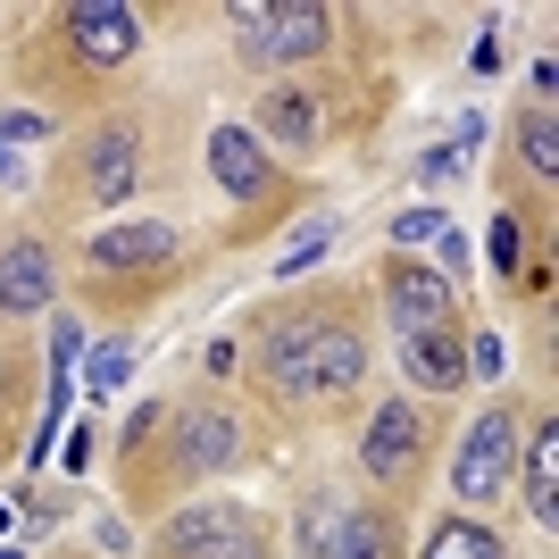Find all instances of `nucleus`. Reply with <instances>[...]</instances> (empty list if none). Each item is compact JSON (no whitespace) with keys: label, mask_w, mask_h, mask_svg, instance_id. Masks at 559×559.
<instances>
[{"label":"nucleus","mask_w":559,"mask_h":559,"mask_svg":"<svg viewBox=\"0 0 559 559\" xmlns=\"http://www.w3.org/2000/svg\"><path fill=\"white\" fill-rule=\"evenodd\" d=\"M226 17H234V50L251 68H293V59H318L334 43V9H318V0H242Z\"/></svg>","instance_id":"f257e3e1"},{"label":"nucleus","mask_w":559,"mask_h":559,"mask_svg":"<svg viewBox=\"0 0 559 559\" xmlns=\"http://www.w3.org/2000/svg\"><path fill=\"white\" fill-rule=\"evenodd\" d=\"M151 559H267V526L242 501H192L185 518H167Z\"/></svg>","instance_id":"f03ea898"},{"label":"nucleus","mask_w":559,"mask_h":559,"mask_svg":"<svg viewBox=\"0 0 559 559\" xmlns=\"http://www.w3.org/2000/svg\"><path fill=\"white\" fill-rule=\"evenodd\" d=\"M426 443H435V426H426L418 401H376L368 435H359V467H368V485H384L401 501V492L418 485V467H426Z\"/></svg>","instance_id":"7ed1b4c3"},{"label":"nucleus","mask_w":559,"mask_h":559,"mask_svg":"<svg viewBox=\"0 0 559 559\" xmlns=\"http://www.w3.org/2000/svg\"><path fill=\"white\" fill-rule=\"evenodd\" d=\"M384 318H393L401 343H409V334H435V326H460V284H451L443 267L409 259V251H384Z\"/></svg>","instance_id":"20e7f679"},{"label":"nucleus","mask_w":559,"mask_h":559,"mask_svg":"<svg viewBox=\"0 0 559 559\" xmlns=\"http://www.w3.org/2000/svg\"><path fill=\"white\" fill-rule=\"evenodd\" d=\"M59 43H68V59H84V68H126L142 50V17L126 0H68V9H59Z\"/></svg>","instance_id":"39448f33"},{"label":"nucleus","mask_w":559,"mask_h":559,"mask_svg":"<svg viewBox=\"0 0 559 559\" xmlns=\"http://www.w3.org/2000/svg\"><path fill=\"white\" fill-rule=\"evenodd\" d=\"M518 467V409H485V418L460 435V460H451V492L460 501H492Z\"/></svg>","instance_id":"423d86ee"},{"label":"nucleus","mask_w":559,"mask_h":559,"mask_svg":"<svg viewBox=\"0 0 559 559\" xmlns=\"http://www.w3.org/2000/svg\"><path fill=\"white\" fill-rule=\"evenodd\" d=\"M318 326L326 309H284L259 326V384L276 401H309V350H318Z\"/></svg>","instance_id":"0eeeda50"},{"label":"nucleus","mask_w":559,"mask_h":559,"mask_svg":"<svg viewBox=\"0 0 559 559\" xmlns=\"http://www.w3.org/2000/svg\"><path fill=\"white\" fill-rule=\"evenodd\" d=\"M142 176V134L126 126V117H109V126H93L84 134V151H75V201H126Z\"/></svg>","instance_id":"6e6552de"},{"label":"nucleus","mask_w":559,"mask_h":559,"mask_svg":"<svg viewBox=\"0 0 559 559\" xmlns=\"http://www.w3.org/2000/svg\"><path fill=\"white\" fill-rule=\"evenodd\" d=\"M242 460V418L226 409H185L176 418V476H217Z\"/></svg>","instance_id":"1a4fd4ad"},{"label":"nucleus","mask_w":559,"mask_h":559,"mask_svg":"<svg viewBox=\"0 0 559 559\" xmlns=\"http://www.w3.org/2000/svg\"><path fill=\"white\" fill-rule=\"evenodd\" d=\"M359 376H368L359 326H350V318H326V326H318V350H309V393L343 401V393H359Z\"/></svg>","instance_id":"9d476101"},{"label":"nucleus","mask_w":559,"mask_h":559,"mask_svg":"<svg viewBox=\"0 0 559 559\" xmlns=\"http://www.w3.org/2000/svg\"><path fill=\"white\" fill-rule=\"evenodd\" d=\"M43 301H50V251L34 234H9V242H0V309H9V318H34Z\"/></svg>","instance_id":"9b49d317"},{"label":"nucleus","mask_w":559,"mask_h":559,"mask_svg":"<svg viewBox=\"0 0 559 559\" xmlns=\"http://www.w3.org/2000/svg\"><path fill=\"white\" fill-rule=\"evenodd\" d=\"M326 559H401V510H384V501H343Z\"/></svg>","instance_id":"f8f14e48"},{"label":"nucleus","mask_w":559,"mask_h":559,"mask_svg":"<svg viewBox=\"0 0 559 559\" xmlns=\"http://www.w3.org/2000/svg\"><path fill=\"white\" fill-rule=\"evenodd\" d=\"M251 134L284 142V151H309V142L326 134V109H318V93H301V84H276V93H259V126Z\"/></svg>","instance_id":"ddd939ff"},{"label":"nucleus","mask_w":559,"mask_h":559,"mask_svg":"<svg viewBox=\"0 0 559 559\" xmlns=\"http://www.w3.org/2000/svg\"><path fill=\"white\" fill-rule=\"evenodd\" d=\"M401 368H409V384H426V393H460V384H467V343H460V326L409 334V343H401Z\"/></svg>","instance_id":"4468645a"},{"label":"nucleus","mask_w":559,"mask_h":559,"mask_svg":"<svg viewBox=\"0 0 559 559\" xmlns=\"http://www.w3.org/2000/svg\"><path fill=\"white\" fill-rule=\"evenodd\" d=\"M210 176L234 192V201H259V192H267V151H259L251 126H217L210 134Z\"/></svg>","instance_id":"2eb2a0df"},{"label":"nucleus","mask_w":559,"mask_h":559,"mask_svg":"<svg viewBox=\"0 0 559 559\" xmlns=\"http://www.w3.org/2000/svg\"><path fill=\"white\" fill-rule=\"evenodd\" d=\"M167 259H176V226H151V217L93 234V267H167Z\"/></svg>","instance_id":"dca6fc26"},{"label":"nucleus","mask_w":559,"mask_h":559,"mask_svg":"<svg viewBox=\"0 0 559 559\" xmlns=\"http://www.w3.org/2000/svg\"><path fill=\"white\" fill-rule=\"evenodd\" d=\"M526 518H535V526L559 518V426L551 418L526 435Z\"/></svg>","instance_id":"f3484780"},{"label":"nucleus","mask_w":559,"mask_h":559,"mask_svg":"<svg viewBox=\"0 0 559 559\" xmlns=\"http://www.w3.org/2000/svg\"><path fill=\"white\" fill-rule=\"evenodd\" d=\"M426 559H510V551H501V535H492L485 518H443L426 535Z\"/></svg>","instance_id":"a211bd4d"},{"label":"nucleus","mask_w":559,"mask_h":559,"mask_svg":"<svg viewBox=\"0 0 559 559\" xmlns=\"http://www.w3.org/2000/svg\"><path fill=\"white\" fill-rule=\"evenodd\" d=\"M518 159L535 167L543 185H551V176H559V126H551V109H543V100H535V109H526V117H518Z\"/></svg>","instance_id":"6ab92c4d"},{"label":"nucleus","mask_w":559,"mask_h":559,"mask_svg":"<svg viewBox=\"0 0 559 559\" xmlns=\"http://www.w3.org/2000/svg\"><path fill=\"white\" fill-rule=\"evenodd\" d=\"M443 234H451V217H443V210H401V217H393V251L418 259L426 242H443Z\"/></svg>","instance_id":"aec40b11"},{"label":"nucleus","mask_w":559,"mask_h":559,"mask_svg":"<svg viewBox=\"0 0 559 559\" xmlns=\"http://www.w3.org/2000/svg\"><path fill=\"white\" fill-rule=\"evenodd\" d=\"M334 518H343V501H334V492H318V501L301 510V551H309V559L334 551Z\"/></svg>","instance_id":"412c9836"},{"label":"nucleus","mask_w":559,"mask_h":559,"mask_svg":"<svg viewBox=\"0 0 559 559\" xmlns=\"http://www.w3.org/2000/svg\"><path fill=\"white\" fill-rule=\"evenodd\" d=\"M126 368H134V350H126V343H93L84 384H93V393H117V384H126Z\"/></svg>","instance_id":"4be33fe9"},{"label":"nucleus","mask_w":559,"mask_h":559,"mask_svg":"<svg viewBox=\"0 0 559 559\" xmlns=\"http://www.w3.org/2000/svg\"><path fill=\"white\" fill-rule=\"evenodd\" d=\"M0 142L34 151V142H50V117H43V109H0Z\"/></svg>","instance_id":"5701e85b"},{"label":"nucleus","mask_w":559,"mask_h":559,"mask_svg":"<svg viewBox=\"0 0 559 559\" xmlns=\"http://www.w3.org/2000/svg\"><path fill=\"white\" fill-rule=\"evenodd\" d=\"M326 242H334V217H326V226H309L301 242H293V251L276 259V276H301V267H309V259H318V251H326Z\"/></svg>","instance_id":"b1692460"},{"label":"nucleus","mask_w":559,"mask_h":559,"mask_svg":"<svg viewBox=\"0 0 559 559\" xmlns=\"http://www.w3.org/2000/svg\"><path fill=\"white\" fill-rule=\"evenodd\" d=\"M451 176H460V142H435L418 159V185H451Z\"/></svg>","instance_id":"393cba45"},{"label":"nucleus","mask_w":559,"mask_h":559,"mask_svg":"<svg viewBox=\"0 0 559 559\" xmlns=\"http://www.w3.org/2000/svg\"><path fill=\"white\" fill-rule=\"evenodd\" d=\"M492 267H501L510 284H518V267H526V259H518V217H501V226H492Z\"/></svg>","instance_id":"a878e982"},{"label":"nucleus","mask_w":559,"mask_h":559,"mask_svg":"<svg viewBox=\"0 0 559 559\" xmlns=\"http://www.w3.org/2000/svg\"><path fill=\"white\" fill-rule=\"evenodd\" d=\"M467 376H501V334H476V343H467Z\"/></svg>","instance_id":"bb28decb"},{"label":"nucleus","mask_w":559,"mask_h":559,"mask_svg":"<svg viewBox=\"0 0 559 559\" xmlns=\"http://www.w3.org/2000/svg\"><path fill=\"white\" fill-rule=\"evenodd\" d=\"M0 185H34V159H25L17 142H0Z\"/></svg>","instance_id":"cd10ccee"},{"label":"nucleus","mask_w":559,"mask_h":559,"mask_svg":"<svg viewBox=\"0 0 559 559\" xmlns=\"http://www.w3.org/2000/svg\"><path fill=\"white\" fill-rule=\"evenodd\" d=\"M0 559H25V551H0Z\"/></svg>","instance_id":"c85d7f7f"}]
</instances>
